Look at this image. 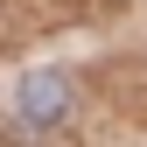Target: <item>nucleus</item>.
<instances>
[{
	"instance_id": "1",
	"label": "nucleus",
	"mask_w": 147,
	"mask_h": 147,
	"mask_svg": "<svg viewBox=\"0 0 147 147\" xmlns=\"http://www.w3.org/2000/svg\"><path fill=\"white\" fill-rule=\"evenodd\" d=\"M63 112H70L63 70H28V77H21V119H28V126H56Z\"/></svg>"
}]
</instances>
